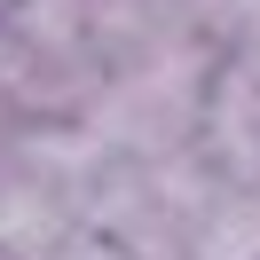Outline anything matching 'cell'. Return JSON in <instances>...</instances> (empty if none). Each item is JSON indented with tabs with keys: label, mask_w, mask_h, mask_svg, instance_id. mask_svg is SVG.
Wrapping results in <instances>:
<instances>
[{
	"label": "cell",
	"mask_w": 260,
	"mask_h": 260,
	"mask_svg": "<svg viewBox=\"0 0 260 260\" xmlns=\"http://www.w3.org/2000/svg\"><path fill=\"white\" fill-rule=\"evenodd\" d=\"M221 48L213 40H166L150 55H126V63L103 71V87L87 95L79 126L95 134L103 158H181L197 142V111H205V87Z\"/></svg>",
	"instance_id": "1"
},
{
	"label": "cell",
	"mask_w": 260,
	"mask_h": 260,
	"mask_svg": "<svg viewBox=\"0 0 260 260\" xmlns=\"http://www.w3.org/2000/svg\"><path fill=\"white\" fill-rule=\"evenodd\" d=\"M103 87L79 0H16L0 16V95L16 118H79Z\"/></svg>",
	"instance_id": "2"
},
{
	"label": "cell",
	"mask_w": 260,
	"mask_h": 260,
	"mask_svg": "<svg viewBox=\"0 0 260 260\" xmlns=\"http://www.w3.org/2000/svg\"><path fill=\"white\" fill-rule=\"evenodd\" d=\"M197 166L229 189H260V71L221 55L205 87V111H197Z\"/></svg>",
	"instance_id": "3"
},
{
	"label": "cell",
	"mask_w": 260,
	"mask_h": 260,
	"mask_svg": "<svg viewBox=\"0 0 260 260\" xmlns=\"http://www.w3.org/2000/svg\"><path fill=\"white\" fill-rule=\"evenodd\" d=\"M181 260H260V189H213L205 221L189 229Z\"/></svg>",
	"instance_id": "4"
},
{
	"label": "cell",
	"mask_w": 260,
	"mask_h": 260,
	"mask_svg": "<svg viewBox=\"0 0 260 260\" xmlns=\"http://www.w3.org/2000/svg\"><path fill=\"white\" fill-rule=\"evenodd\" d=\"M48 260H134V252H126V244H111V237H87V229H79V237H63Z\"/></svg>",
	"instance_id": "5"
},
{
	"label": "cell",
	"mask_w": 260,
	"mask_h": 260,
	"mask_svg": "<svg viewBox=\"0 0 260 260\" xmlns=\"http://www.w3.org/2000/svg\"><path fill=\"white\" fill-rule=\"evenodd\" d=\"M8 8H16V0H0V16H8Z\"/></svg>",
	"instance_id": "6"
}]
</instances>
